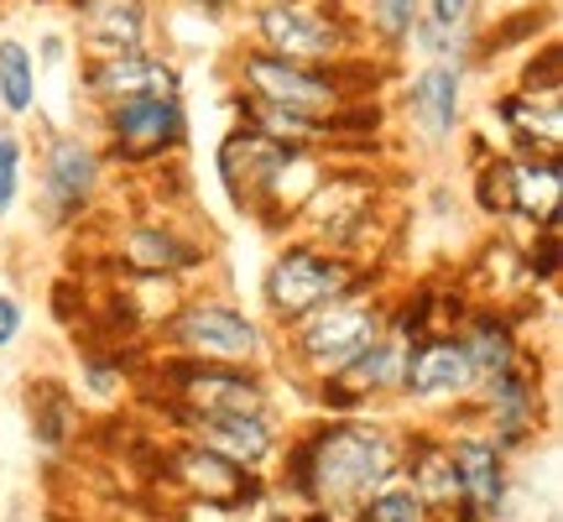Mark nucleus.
Listing matches in <instances>:
<instances>
[{"mask_svg":"<svg viewBox=\"0 0 563 522\" xmlns=\"http://www.w3.org/2000/svg\"><path fill=\"white\" fill-rule=\"evenodd\" d=\"M402 428L391 413H344V418H313L302 428H287L282 455L266 470V491L287 502V512H329L344 522L355 507L397 481L402 460Z\"/></svg>","mask_w":563,"mask_h":522,"instance_id":"obj_1","label":"nucleus"},{"mask_svg":"<svg viewBox=\"0 0 563 522\" xmlns=\"http://www.w3.org/2000/svg\"><path fill=\"white\" fill-rule=\"evenodd\" d=\"M402 74V63L391 58H355V63H292L277 58L256 42H235L224 53V89H241L256 100L287 105V110H308V116H334L350 100H376L386 95Z\"/></svg>","mask_w":563,"mask_h":522,"instance_id":"obj_2","label":"nucleus"},{"mask_svg":"<svg viewBox=\"0 0 563 522\" xmlns=\"http://www.w3.org/2000/svg\"><path fill=\"white\" fill-rule=\"evenodd\" d=\"M152 356H183V361H224V366H272L277 335L266 329L256 308H245L235 293L194 282L167 303V314L152 324Z\"/></svg>","mask_w":563,"mask_h":522,"instance_id":"obj_3","label":"nucleus"},{"mask_svg":"<svg viewBox=\"0 0 563 522\" xmlns=\"http://www.w3.org/2000/svg\"><path fill=\"white\" fill-rule=\"evenodd\" d=\"M391 287H397V278H391V267H386L382 278H371L365 287L323 303L313 314H302L298 324H287L277 335V361H272V371L298 387L334 377L350 356H361L365 345L382 335L386 308H391Z\"/></svg>","mask_w":563,"mask_h":522,"instance_id":"obj_4","label":"nucleus"},{"mask_svg":"<svg viewBox=\"0 0 563 522\" xmlns=\"http://www.w3.org/2000/svg\"><path fill=\"white\" fill-rule=\"evenodd\" d=\"M386 261H350L329 246L308 241V236H282L272 241V257L262 261V278H256V314L266 319L272 335H282L287 324H298L302 314H313L323 303L344 298L365 287L371 278H382Z\"/></svg>","mask_w":563,"mask_h":522,"instance_id":"obj_5","label":"nucleus"},{"mask_svg":"<svg viewBox=\"0 0 563 522\" xmlns=\"http://www.w3.org/2000/svg\"><path fill=\"white\" fill-rule=\"evenodd\" d=\"M115 167L104 162L100 141L89 126H53L32 146V178L37 220L47 236H79L89 220H100V204L110 194Z\"/></svg>","mask_w":563,"mask_h":522,"instance_id":"obj_6","label":"nucleus"},{"mask_svg":"<svg viewBox=\"0 0 563 522\" xmlns=\"http://www.w3.org/2000/svg\"><path fill=\"white\" fill-rule=\"evenodd\" d=\"M241 26V42H256V47L292 63H323L329 68V63L371 58V42H365L350 0H245Z\"/></svg>","mask_w":563,"mask_h":522,"instance_id":"obj_7","label":"nucleus"},{"mask_svg":"<svg viewBox=\"0 0 563 522\" xmlns=\"http://www.w3.org/2000/svg\"><path fill=\"white\" fill-rule=\"evenodd\" d=\"M146 382L162 392V413L173 418H220V413H266L277 407V371L272 366H224L152 356Z\"/></svg>","mask_w":563,"mask_h":522,"instance_id":"obj_8","label":"nucleus"},{"mask_svg":"<svg viewBox=\"0 0 563 522\" xmlns=\"http://www.w3.org/2000/svg\"><path fill=\"white\" fill-rule=\"evenodd\" d=\"M89 131L115 173H162L188 157L194 116H188V95H146V100L95 110Z\"/></svg>","mask_w":563,"mask_h":522,"instance_id":"obj_9","label":"nucleus"},{"mask_svg":"<svg viewBox=\"0 0 563 522\" xmlns=\"http://www.w3.org/2000/svg\"><path fill=\"white\" fill-rule=\"evenodd\" d=\"M298 236L329 246L350 261H382L376 257L386 236L382 178L371 167H355V162H334L329 178L319 183V194L298 215Z\"/></svg>","mask_w":563,"mask_h":522,"instance_id":"obj_10","label":"nucleus"},{"mask_svg":"<svg viewBox=\"0 0 563 522\" xmlns=\"http://www.w3.org/2000/svg\"><path fill=\"white\" fill-rule=\"evenodd\" d=\"M443 423H481L511 460L527 455L548 428V366L538 356V345H527L506 371L485 377L475 387V398L464 402L460 413H449Z\"/></svg>","mask_w":563,"mask_h":522,"instance_id":"obj_11","label":"nucleus"},{"mask_svg":"<svg viewBox=\"0 0 563 522\" xmlns=\"http://www.w3.org/2000/svg\"><path fill=\"white\" fill-rule=\"evenodd\" d=\"M110 261L121 267L125 282H157V287H194V282H209V272H214L209 241L178 225L167 209L131 215L125 225H115Z\"/></svg>","mask_w":563,"mask_h":522,"instance_id":"obj_12","label":"nucleus"},{"mask_svg":"<svg viewBox=\"0 0 563 522\" xmlns=\"http://www.w3.org/2000/svg\"><path fill=\"white\" fill-rule=\"evenodd\" d=\"M391 110L422 152H454L470 131V74L454 63H412L391 84Z\"/></svg>","mask_w":563,"mask_h":522,"instance_id":"obj_13","label":"nucleus"},{"mask_svg":"<svg viewBox=\"0 0 563 522\" xmlns=\"http://www.w3.org/2000/svg\"><path fill=\"white\" fill-rule=\"evenodd\" d=\"M340 157H329V152H313V146H266L262 167H256V178H251V194H245V215L262 236L282 241V236H292L298 230V215L308 209V199L319 194V183L329 178V167Z\"/></svg>","mask_w":563,"mask_h":522,"instance_id":"obj_14","label":"nucleus"},{"mask_svg":"<svg viewBox=\"0 0 563 522\" xmlns=\"http://www.w3.org/2000/svg\"><path fill=\"white\" fill-rule=\"evenodd\" d=\"M162 476H167V486L178 491L183 502L203 507V512H220V518H241V512H256V507L272 502L266 476L241 470L224 455H214L209 444L183 439V434L162 449Z\"/></svg>","mask_w":563,"mask_h":522,"instance_id":"obj_15","label":"nucleus"},{"mask_svg":"<svg viewBox=\"0 0 563 522\" xmlns=\"http://www.w3.org/2000/svg\"><path fill=\"white\" fill-rule=\"evenodd\" d=\"M146 95H188V74L167 47H136V53H104V58H74V100L84 116L110 110L121 100Z\"/></svg>","mask_w":563,"mask_h":522,"instance_id":"obj_16","label":"nucleus"},{"mask_svg":"<svg viewBox=\"0 0 563 522\" xmlns=\"http://www.w3.org/2000/svg\"><path fill=\"white\" fill-rule=\"evenodd\" d=\"M475 398V366L464 356V345L454 329H433L412 340L407 350V366H402V398L397 407H412L422 418H449L460 413L464 402Z\"/></svg>","mask_w":563,"mask_h":522,"instance_id":"obj_17","label":"nucleus"},{"mask_svg":"<svg viewBox=\"0 0 563 522\" xmlns=\"http://www.w3.org/2000/svg\"><path fill=\"white\" fill-rule=\"evenodd\" d=\"M443 434L460 481V507L449 522H501L511 507V455L481 423H443Z\"/></svg>","mask_w":563,"mask_h":522,"instance_id":"obj_18","label":"nucleus"},{"mask_svg":"<svg viewBox=\"0 0 563 522\" xmlns=\"http://www.w3.org/2000/svg\"><path fill=\"white\" fill-rule=\"evenodd\" d=\"M63 11L79 58L162 47V0H68Z\"/></svg>","mask_w":563,"mask_h":522,"instance_id":"obj_19","label":"nucleus"},{"mask_svg":"<svg viewBox=\"0 0 563 522\" xmlns=\"http://www.w3.org/2000/svg\"><path fill=\"white\" fill-rule=\"evenodd\" d=\"M173 428H178L183 439L209 444L230 465L256 470V476L272 470V460L282 455V439H287L282 407H266V413H220V418H173Z\"/></svg>","mask_w":563,"mask_h":522,"instance_id":"obj_20","label":"nucleus"},{"mask_svg":"<svg viewBox=\"0 0 563 522\" xmlns=\"http://www.w3.org/2000/svg\"><path fill=\"white\" fill-rule=\"evenodd\" d=\"M454 335H460L464 356H470V366H475V387H481L485 377L506 371V366L527 350V308H522V298H511V303L475 298L460 314Z\"/></svg>","mask_w":563,"mask_h":522,"instance_id":"obj_21","label":"nucleus"},{"mask_svg":"<svg viewBox=\"0 0 563 522\" xmlns=\"http://www.w3.org/2000/svg\"><path fill=\"white\" fill-rule=\"evenodd\" d=\"M397 481H402L439 522L454 518V507H460V481H454V460H449V434H443V423H407L402 428Z\"/></svg>","mask_w":563,"mask_h":522,"instance_id":"obj_22","label":"nucleus"},{"mask_svg":"<svg viewBox=\"0 0 563 522\" xmlns=\"http://www.w3.org/2000/svg\"><path fill=\"white\" fill-rule=\"evenodd\" d=\"M485 116L496 121V146L501 152H517V157H563V105H543L501 84L490 100H485Z\"/></svg>","mask_w":563,"mask_h":522,"instance_id":"obj_23","label":"nucleus"},{"mask_svg":"<svg viewBox=\"0 0 563 522\" xmlns=\"http://www.w3.org/2000/svg\"><path fill=\"white\" fill-rule=\"evenodd\" d=\"M224 105H230V126H245L256 137L277 141V146H313V152H334V121L329 116H308V110H287V105L256 100V95H241V89H224Z\"/></svg>","mask_w":563,"mask_h":522,"instance_id":"obj_24","label":"nucleus"},{"mask_svg":"<svg viewBox=\"0 0 563 522\" xmlns=\"http://www.w3.org/2000/svg\"><path fill=\"white\" fill-rule=\"evenodd\" d=\"M563 225V157H517L511 152V209L506 230H553Z\"/></svg>","mask_w":563,"mask_h":522,"instance_id":"obj_25","label":"nucleus"},{"mask_svg":"<svg viewBox=\"0 0 563 522\" xmlns=\"http://www.w3.org/2000/svg\"><path fill=\"white\" fill-rule=\"evenodd\" d=\"M21 407H26L32 444L47 449V455H63V449L84 434V402H79V392L68 382H58V377H32L26 392H21Z\"/></svg>","mask_w":563,"mask_h":522,"instance_id":"obj_26","label":"nucleus"},{"mask_svg":"<svg viewBox=\"0 0 563 522\" xmlns=\"http://www.w3.org/2000/svg\"><path fill=\"white\" fill-rule=\"evenodd\" d=\"M553 26H559V0H527V6L496 11V21H481V63H475V74H490L506 58H522L527 47L553 37Z\"/></svg>","mask_w":563,"mask_h":522,"instance_id":"obj_27","label":"nucleus"},{"mask_svg":"<svg viewBox=\"0 0 563 522\" xmlns=\"http://www.w3.org/2000/svg\"><path fill=\"white\" fill-rule=\"evenodd\" d=\"M42 110V68L26 37H0V116L5 126L32 121Z\"/></svg>","mask_w":563,"mask_h":522,"instance_id":"obj_28","label":"nucleus"},{"mask_svg":"<svg viewBox=\"0 0 563 522\" xmlns=\"http://www.w3.org/2000/svg\"><path fill=\"white\" fill-rule=\"evenodd\" d=\"M350 11L361 21L371 53L391 63H407V37L422 21V0H350Z\"/></svg>","mask_w":563,"mask_h":522,"instance_id":"obj_29","label":"nucleus"},{"mask_svg":"<svg viewBox=\"0 0 563 522\" xmlns=\"http://www.w3.org/2000/svg\"><path fill=\"white\" fill-rule=\"evenodd\" d=\"M506 84L522 89V95H532V100H543V105H563V47H559V37L527 47L522 58L511 63V79Z\"/></svg>","mask_w":563,"mask_h":522,"instance_id":"obj_30","label":"nucleus"},{"mask_svg":"<svg viewBox=\"0 0 563 522\" xmlns=\"http://www.w3.org/2000/svg\"><path fill=\"white\" fill-rule=\"evenodd\" d=\"M26 178H32V141L21 137V126L0 121V230L26 199Z\"/></svg>","mask_w":563,"mask_h":522,"instance_id":"obj_31","label":"nucleus"},{"mask_svg":"<svg viewBox=\"0 0 563 522\" xmlns=\"http://www.w3.org/2000/svg\"><path fill=\"white\" fill-rule=\"evenodd\" d=\"M559 230H563V225L522 236V287L532 293V298H553V282H559V272H563Z\"/></svg>","mask_w":563,"mask_h":522,"instance_id":"obj_32","label":"nucleus"},{"mask_svg":"<svg viewBox=\"0 0 563 522\" xmlns=\"http://www.w3.org/2000/svg\"><path fill=\"white\" fill-rule=\"evenodd\" d=\"M344 522H439V518H433L402 481H386L382 491H371Z\"/></svg>","mask_w":563,"mask_h":522,"instance_id":"obj_33","label":"nucleus"},{"mask_svg":"<svg viewBox=\"0 0 563 522\" xmlns=\"http://www.w3.org/2000/svg\"><path fill=\"white\" fill-rule=\"evenodd\" d=\"M422 21L439 32H464L485 21V0H422Z\"/></svg>","mask_w":563,"mask_h":522,"instance_id":"obj_34","label":"nucleus"},{"mask_svg":"<svg viewBox=\"0 0 563 522\" xmlns=\"http://www.w3.org/2000/svg\"><path fill=\"white\" fill-rule=\"evenodd\" d=\"M32 53H37V68H68V63L79 58V53H74V37H68V26H47Z\"/></svg>","mask_w":563,"mask_h":522,"instance_id":"obj_35","label":"nucleus"},{"mask_svg":"<svg viewBox=\"0 0 563 522\" xmlns=\"http://www.w3.org/2000/svg\"><path fill=\"white\" fill-rule=\"evenodd\" d=\"M21 335H26V303L11 287H0V350H11Z\"/></svg>","mask_w":563,"mask_h":522,"instance_id":"obj_36","label":"nucleus"},{"mask_svg":"<svg viewBox=\"0 0 563 522\" xmlns=\"http://www.w3.org/2000/svg\"><path fill=\"white\" fill-rule=\"evenodd\" d=\"M173 6L194 11V17H203V21H224V17H235L245 0H173Z\"/></svg>","mask_w":563,"mask_h":522,"instance_id":"obj_37","label":"nucleus"},{"mask_svg":"<svg viewBox=\"0 0 563 522\" xmlns=\"http://www.w3.org/2000/svg\"><path fill=\"white\" fill-rule=\"evenodd\" d=\"M37 6H68V0H37Z\"/></svg>","mask_w":563,"mask_h":522,"instance_id":"obj_38","label":"nucleus"}]
</instances>
